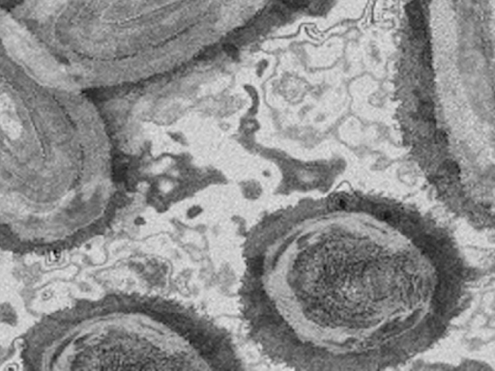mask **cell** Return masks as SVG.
Returning a JSON list of instances; mask_svg holds the SVG:
<instances>
[{
    "instance_id": "6da1fadb",
    "label": "cell",
    "mask_w": 495,
    "mask_h": 371,
    "mask_svg": "<svg viewBox=\"0 0 495 371\" xmlns=\"http://www.w3.org/2000/svg\"><path fill=\"white\" fill-rule=\"evenodd\" d=\"M421 113L424 119L428 122H433V106L431 102H424L421 106Z\"/></svg>"
}]
</instances>
